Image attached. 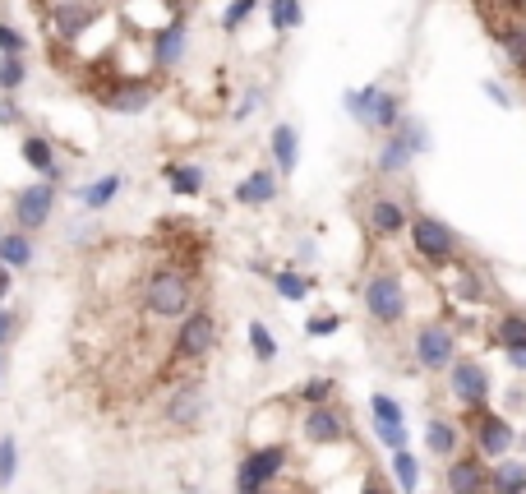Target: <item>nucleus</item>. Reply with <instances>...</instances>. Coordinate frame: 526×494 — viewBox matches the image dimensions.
<instances>
[{
    "mask_svg": "<svg viewBox=\"0 0 526 494\" xmlns=\"http://www.w3.org/2000/svg\"><path fill=\"white\" fill-rule=\"evenodd\" d=\"M51 213H56V181H33L24 185V190H14L10 199V217L19 231H42L51 222Z\"/></svg>",
    "mask_w": 526,
    "mask_h": 494,
    "instance_id": "1",
    "label": "nucleus"
},
{
    "mask_svg": "<svg viewBox=\"0 0 526 494\" xmlns=\"http://www.w3.org/2000/svg\"><path fill=\"white\" fill-rule=\"evenodd\" d=\"M407 231H411V245H416V254L425 259V264H448V259L457 254L453 227L439 222V217L420 213V217H411V222H407Z\"/></svg>",
    "mask_w": 526,
    "mask_h": 494,
    "instance_id": "2",
    "label": "nucleus"
},
{
    "mask_svg": "<svg viewBox=\"0 0 526 494\" xmlns=\"http://www.w3.org/2000/svg\"><path fill=\"white\" fill-rule=\"evenodd\" d=\"M365 310H370L374 324H402L407 319V287L397 273H379L365 287Z\"/></svg>",
    "mask_w": 526,
    "mask_h": 494,
    "instance_id": "3",
    "label": "nucleus"
},
{
    "mask_svg": "<svg viewBox=\"0 0 526 494\" xmlns=\"http://www.w3.org/2000/svg\"><path fill=\"white\" fill-rule=\"evenodd\" d=\"M144 301L153 314H162V319H176V314L190 310V282L180 278L176 268H157L153 278H148L144 287Z\"/></svg>",
    "mask_w": 526,
    "mask_h": 494,
    "instance_id": "4",
    "label": "nucleus"
},
{
    "mask_svg": "<svg viewBox=\"0 0 526 494\" xmlns=\"http://www.w3.org/2000/svg\"><path fill=\"white\" fill-rule=\"evenodd\" d=\"M282 467H287V448H282V444L254 448L250 458L240 462V471H236V494H263V490H268V481H273Z\"/></svg>",
    "mask_w": 526,
    "mask_h": 494,
    "instance_id": "5",
    "label": "nucleus"
},
{
    "mask_svg": "<svg viewBox=\"0 0 526 494\" xmlns=\"http://www.w3.org/2000/svg\"><path fill=\"white\" fill-rule=\"evenodd\" d=\"M457 356V338H453V328H443V324H425L416 333V361L425 365V370H443V365H453Z\"/></svg>",
    "mask_w": 526,
    "mask_h": 494,
    "instance_id": "6",
    "label": "nucleus"
},
{
    "mask_svg": "<svg viewBox=\"0 0 526 494\" xmlns=\"http://www.w3.org/2000/svg\"><path fill=\"white\" fill-rule=\"evenodd\" d=\"M213 342H217V324H213V314H204V310H194V314H185V324H180V338H176V351L180 356H208L213 351Z\"/></svg>",
    "mask_w": 526,
    "mask_h": 494,
    "instance_id": "7",
    "label": "nucleus"
},
{
    "mask_svg": "<svg viewBox=\"0 0 526 494\" xmlns=\"http://www.w3.org/2000/svg\"><path fill=\"white\" fill-rule=\"evenodd\" d=\"M453 398L462 407H485L490 398V374L480 370L476 361H457L453 356Z\"/></svg>",
    "mask_w": 526,
    "mask_h": 494,
    "instance_id": "8",
    "label": "nucleus"
},
{
    "mask_svg": "<svg viewBox=\"0 0 526 494\" xmlns=\"http://www.w3.org/2000/svg\"><path fill=\"white\" fill-rule=\"evenodd\" d=\"M490 490V471L480 458H453L448 462V494H485Z\"/></svg>",
    "mask_w": 526,
    "mask_h": 494,
    "instance_id": "9",
    "label": "nucleus"
},
{
    "mask_svg": "<svg viewBox=\"0 0 526 494\" xmlns=\"http://www.w3.org/2000/svg\"><path fill=\"white\" fill-rule=\"evenodd\" d=\"M305 439H314V444H337V439H347V416H342L337 407L314 402V411L305 416Z\"/></svg>",
    "mask_w": 526,
    "mask_h": 494,
    "instance_id": "10",
    "label": "nucleus"
},
{
    "mask_svg": "<svg viewBox=\"0 0 526 494\" xmlns=\"http://www.w3.org/2000/svg\"><path fill=\"white\" fill-rule=\"evenodd\" d=\"M19 153H24V162L42 176V181H60V157H56V144H51L47 134H24Z\"/></svg>",
    "mask_w": 526,
    "mask_h": 494,
    "instance_id": "11",
    "label": "nucleus"
},
{
    "mask_svg": "<svg viewBox=\"0 0 526 494\" xmlns=\"http://www.w3.org/2000/svg\"><path fill=\"white\" fill-rule=\"evenodd\" d=\"M397 116H402V102H397L393 93H383L379 84H370V102H365V116H360V125H365V130L388 134L397 125Z\"/></svg>",
    "mask_w": 526,
    "mask_h": 494,
    "instance_id": "12",
    "label": "nucleus"
},
{
    "mask_svg": "<svg viewBox=\"0 0 526 494\" xmlns=\"http://www.w3.org/2000/svg\"><path fill=\"white\" fill-rule=\"evenodd\" d=\"M365 222H370V231L379 236V241H393V236L407 231V208L383 194V199H374V204H370V217H365Z\"/></svg>",
    "mask_w": 526,
    "mask_h": 494,
    "instance_id": "13",
    "label": "nucleus"
},
{
    "mask_svg": "<svg viewBox=\"0 0 526 494\" xmlns=\"http://www.w3.org/2000/svg\"><path fill=\"white\" fill-rule=\"evenodd\" d=\"M97 14L102 10H97L93 0H70V5H56V10H51V24H56V33L70 42V37H79L88 24H93Z\"/></svg>",
    "mask_w": 526,
    "mask_h": 494,
    "instance_id": "14",
    "label": "nucleus"
},
{
    "mask_svg": "<svg viewBox=\"0 0 526 494\" xmlns=\"http://www.w3.org/2000/svg\"><path fill=\"white\" fill-rule=\"evenodd\" d=\"M277 199V176L273 171H254V176H245V181L236 185V204L245 208H263Z\"/></svg>",
    "mask_w": 526,
    "mask_h": 494,
    "instance_id": "15",
    "label": "nucleus"
},
{
    "mask_svg": "<svg viewBox=\"0 0 526 494\" xmlns=\"http://www.w3.org/2000/svg\"><path fill=\"white\" fill-rule=\"evenodd\" d=\"M120 185H125V176H120V171H107V176H97L93 185H84V190H79V204H84L88 213H102V208L116 204Z\"/></svg>",
    "mask_w": 526,
    "mask_h": 494,
    "instance_id": "16",
    "label": "nucleus"
},
{
    "mask_svg": "<svg viewBox=\"0 0 526 494\" xmlns=\"http://www.w3.org/2000/svg\"><path fill=\"white\" fill-rule=\"evenodd\" d=\"M33 236H28V231H19V227H14V231H0V264H5V268H10V273H14V268H28V264H33Z\"/></svg>",
    "mask_w": 526,
    "mask_h": 494,
    "instance_id": "17",
    "label": "nucleus"
},
{
    "mask_svg": "<svg viewBox=\"0 0 526 494\" xmlns=\"http://www.w3.org/2000/svg\"><path fill=\"white\" fill-rule=\"evenodd\" d=\"M199 416H204V393H199V388H180V393H171L167 398V421L194 425Z\"/></svg>",
    "mask_w": 526,
    "mask_h": 494,
    "instance_id": "18",
    "label": "nucleus"
},
{
    "mask_svg": "<svg viewBox=\"0 0 526 494\" xmlns=\"http://www.w3.org/2000/svg\"><path fill=\"white\" fill-rule=\"evenodd\" d=\"M374 167L383 171V176H402V171L411 167V148L397 139L393 130H388V139L379 144V153H374Z\"/></svg>",
    "mask_w": 526,
    "mask_h": 494,
    "instance_id": "19",
    "label": "nucleus"
},
{
    "mask_svg": "<svg viewBox=\"0 0 526 494\" xmlns=\"http://www.w3.org/2000/svg\"><path fill=\"white\" fill-rule=\"evenodd\" d=\"M508 448H513V425L503 421V416H485V421H480V453L499 458Z\"/></svg>",
    "mask_w": 526,
    "mask_h": 494,
    "instance_id": "20",
    "label": "nucleus"
},
{
    "mask_svg": "<svg viewBox=\"0 0 526 494\" xmlns=\"http://www.w3.org/2000/svg\"><path fill=\"white\" fill-rule=\"evenodd\" d=\"M148 102H153V88L148 84H120L107 93V107L120 111V116H134V111H144Z\"/></svg>",
    "mask_w": 526,
    "mask_h": 494,
    "instance_id": "21",
    "label": "nucleus"
},
{
    "mask_svg": "<svg viewBox=\"0 0 526 494\" xmlns=\"http://www.w3.org/2000/svg\"><path fill=\"white\" fill-rule=\"evenodd\" d=\"M273 157H277V171H282V176H291L296 162H300V139H296V130H291L287 121L273 125Z\"/></svg>",
    "mask_w": 526,
    "mask_h": 494,
    "instance_id": "22",
    "label": "nucleus"
},
{
    "mask_svg": "<svg viewBox=\"0 0 526 494\" xmlns=\"http://www.w3.org/2000/svg\"><path fill=\"white\" fill-rule=\"evenodd\" d=\"M157 65H180V56H185V19H171V28L162 37H157Z\"/></svg>",
    "mask_w": 526,
    "mask_h": 494,
    "instance_id": "23",
    "label": "nucleus"
},
{
    "mask_svg": "<svg viewBox=\"0 0 526 494\" xmlns=\"http://www.w3.org/2000/svg\"><path fill=\"white\" fill-rule=\"evenodd\" d=\"M167 181L180 199H194V194H204V167H185V162H171L167 167Z\"/></svg>",
    "mask_w": 526,
    "mask_h": 494,
    "instance_id": "24",
    "label": "nucleus"
},
{
    "mask_svg": "<svg viewBox=\"0 0 526 494\" xmlns=\"http://www.w3.org/2000/svg\"><path fill=\"white\" fill-rule=\"evenodd\" d=\"M425 448L434 458H453L457 453V430L448 421H425Z\"/></svg>",
    "mask_w": 526,
    "mask_h": 494,
    "instance_id": "25",
    "label": "nucleus"
},
{
    "mask_svg": "<svg viewBox=\"0 0 526 494\" xmlns=\"http://www.w3.org/2000/svg\"><path fill=\"white\" fill-rule=\"evenodd\" d=\"M300 19H305L300 0H273V5H268V24H273V33H291V28H300Z\"/></svg>",
    "mask_w": 526,
    "mask_h": 494,
    "instance_id": "26",
    "label": "nucleus"
},
{
    "mask_svg": "<svg viewBox=\"0 0 526 494\" xmlns=\"http://www.w3.org/2000/svg\"><path fill=\"white\" fill-rule=\"evenodd\" d=\"M490 485H494V494H526V467L522 462H499Z\"/></svg>",
    "mask_w": 526,
    "mask_h": 494,
    "instance_id": "27",
    "label": "nucleus"
},
{
    "mask_svg": "<svg viewBox=\"0 0 526 494\" xmlns=\"http://www.w3.org/2000/svg\"><path fill=\"white\" fill-rule=\"evenodd\" d=\"M494 342H499L503 351H508V347H526V319H522V314H503L499 324H494Z\"/></svg>",
    "mask_w": 526,
    "mask_h": 494,
    "instance_id": "28",
    "label": "nucleus"
},
{
    "mask_svg": "<svg viewBox=\"0 0 526 494\" xmlns=\"http://www.w3.org/2000/svg\"><path fill=\"white\" fill-rule=\"evenodd\" d=\"M28 84V61L24 56H0V93H19Z\"/></svg>",
    "mask_w": 526,
    "mask_h": 494,
    "instance_id": "29",
    "label": "nucleus"
},
{
    "mask_svg": "<svg viewBox=\"0 0 526 494\" xmlns=\"http://www.w3.org/2000/svg\"><path fill=\"white\" fill-rule=\"evenodd\" d=\"M393 471H397V485L402 490H416V481H420V467H416V453H407V448H393Z\"/></svg>",
    "mask_w": 526,
    "mask_h": 494,
    "instance_id": "30",
    "label": "nucleus"
},
{
    "mask_svg": "<svg viewBox=\"0 0 526 494\" xmlns=\"http://www.w3.org/2000/svg\"><path fill=\"white\" fill-rule=\"evenodd\" d=\"M499 42H503V56H508V61L526 74V28H503Z\"/></svg>",
    "mask_w": 526,
    "mask_h": 494,
    "instance_id": "31",
    "label": "nucleus"
},
{
    "mask_svg": "<svg viewBox=\"0 0 526 494\" xmlns=\"http://www.w3.org/2000/svg\"><path fill=\"white\" fill-rule=\"evenodd\" d=\"M14 476H19V444H14V434H5L0 439V490L14 485Z\"/></svg>",
    "mask_w": 526,
    "mask_h": 494,
    "instance_id": "32",
    "label": "nucleus"
},
{
    "mask_svg": "<svg viewBox=\"0 0 526 494\" xmlns=\"http://www.w3.org/2000/svg\"><path fill=\"white\" fill-rule=\"evenodd\" d=\"M254 10H259V0H231L227 14H222V28H227V33H236L240 24H250Z\"/></svg>",
    "mask_w": 526,
    "mask_h": 494,
    "instance_id": "33",
    "label": "nucleus"
},
{
    "mask_svg": "<svg viewBox=\"0 0 526 494\" xmlns=\"http://www.w3.org/2000/svg\"><path fill=\"white\" fill-rule=\"evenodd\" d=\"M250 347H254V356H259V361H273V356H277V342H273V333H268V328H263L259 319H254V324H250Z\"/></svg>",
    "mask_w": 526,
    "mask_h": 494,
    "instance_id": "34",
    "label": "nucleus"
},
{
    "mask_svg": "<svg viewBox=\"0 0 526 494\" xmlns=\"http://www.w3.org/2000/svg\"><path fill=\"white\" fill-rule=\"evenodd\" d=\"M277 291H282V296H287V301H305V296H310V282L300 278V273H277Z\"/></svg>",
    "mask_w": 526,
    "mask_h": 494,
    "instance_id": "35",
    "label": "nucleus"
},
{
    "mask_svg": "<svg viewBox=\"0 0 526 494\" xmlns=\"http://www.w3.org/2000/svg\"><path fill=\"white\" fill-rule=\"evenodd\" d=\"M24 51H28V37L14 24H0V56H24Z\"/></svg>",
    "mask_w": 526,
    "mask_h": 494,
    "instance_id": "36",
    "label": "nucleus"
},
{
    "mask_svg": "<svg viewBox=\"0 0 526 494\" xmlns=\"http://www.w3.org/2000/svg\"><path fill=\"white\" fill-rule=\"evenodd\" d=\"M374 421H388V425H402V407H397L388 393H374Z\"/></svg>",
    "mask_w": 526,
    "mask_h": 494,
    "instance_id": "37",
    "label": "nucleus"
},
{
    "mask_svg": "<svg viewBox=\"0 0 526 494\" xmlns=\"http://www.w3.org/2000/svg\"><path fill=\"white\" fill-rule=\"evenodd\" d=\"M374 430H379V439L388 448H407V425H388V421H374Z\"/></svg>",
    "mask_w": 526,
    "mask_h": 494,
    "instance_id": "38",
    "label": "nucleus"
},
{
    "mask_svg": "<svg viewBox=\"0 0 526 494\" xmlns=\"http://www.w3.org/2000/svg\"><path fill=\"white\" fill-rule=\"evenodd\" d=\"M24 121V111H19V102H14V93H0V130H10V125Z\"/></svg>",
    "mask_w": 526,
    "mask_h": 494,
    "instance_id": "39",
    "label": "nucleus"
},
{
    "mask_svg": "<svg viewBox=\"0 0 526 494\" xmlns=\"http://www.w3.org/2000/svg\"><path fill=\"white\" fill-rule=\"evenodd\" d=\"M328 393H333V379H310V384L300 388L305 402H328Z\"/></svg>",
    "mask_w": 526,
    "mask_h": 494,
    "instance_id": "40",
    "label": "nucleus"
},
{
    "mask_svg": "<svg viewBox=\"0 0 526 494\" xmlns=\"http://www.w3.org/2000/svg\"><path fill=\"white\" fill-rule=\"evenodd\" d=\"M14 333H19V319L0 305V351H5V342H14Z\"/></svg>",
    "mask_w": 526,
    "mask_h": 494,
    "instance_id": "41",
    "label": "nucleus"
},
{
    "mask_svg": "<svg viewBox=\"0 0 526 494\" xmlns=\"http://www.w3.org/2000/svg\"><path fill=\"white\" fill-rule=\"evenodd\" d=\"M333 328H337V319H310L305 333H310V338H323V333H333Z\"/></svg>",
    "mask_w": 526,
    "mask_h": 494,
    "instance_id": "42",
    "label": "nucleus"
},
{
    "mask_svg": "<svg viewBox=\"0 0 526 494\" xmlns=\"http://www.w3.org/2000/svg\"><path fill=\"white\" fill-rule=\"evenodd\" d=\"M10 287H14V273H10L5 264H0V305L10 301Z\"/></svg>",
    "mask_w": 526,
    "mask_h": 494,
    "instance_id": "43",
    "label": "nucleus"
},
{
    "mask_svg": "<svg viewBox=\"0 0 526 494\" xmlns=\"http://www.w3.org/2000/svg\"><path fill=\"white\" fill-rule=\"evenodd\" d=\"M259 97H263L259 88H250V97H245V102H240V107H236V116H250V111L259 107Z\"/></svg>",
    "mask_w": 526,
    "mask_h": 494,
    "instance_id": "44",
    "label": "nucleus"
},
{
    "mask_svg": "<svg viewBox=\"0 0 526 494\" xmlns=\"http://www.w3.org/2000/svg\"><path fill=\"white\" fill-rule=\"evenodd\" d=\"M508 365H513V370H526V347H508Z\"/></svg>",
    "mask_w": 526,
    "mask_h": 494,
    "instance_id": "45",
    "label": "nucleus"
},
{
    "mask_svg": "<svg viewBox=\"0 0 526 494\" xmlns=\"http://www.w3.org/2000/svg\"><path fill=\"white\" fill-rule=\"evenodd\" d=\"M485 97H494V102H499V107H508V102H513V97L503 93V88H499V84H485Z\"/></svg>",
    "mask_w": 526,
    "mask_h": 494,
    "instance_id": "46",
    "label": "nucleus"
},
{
    "mask_svg": "<svg viewBox=\"0 0 526 494\" xmlns=\"http://www.w3.org/2000/svg\"><path fill=\"white\" fill-rule=\"evenodd\" d=\"M360 494H383V490H379V481H365V490Z\"/></svg>",
    "mask_w": 526,
    "mask_h": 494,
    "instance_id": "47",
    "label": "nucleus"
},
{
    "mask_svg": "<svg viewBox=\"0 0 526 494\" xmlns=\"http://www.w3.org/2000/svg\"><path fill=\"white\" fill-rule=\"evenodd\" d=\"M0 384H5V351H0Z\"/></svg>",
    "mask_w": 526,
    "mask_h": 494,
    "instance_id": "48",
    "label": "nucleus"
},
{
    "mask_svg": "<svg viewBox=\"0 0 526 494\" xmlns=\"http://www.w3.org/2000/svg\"><path fill=\"white\" fill-rule=\"evenodd\" d=\"M522 444H526V434H522Z\"/></svg>",
    "mask_w": 526,
    "mask_h": 494,
    "instance_id": "49",
    "label": "nucleus"
}]
</instances>
